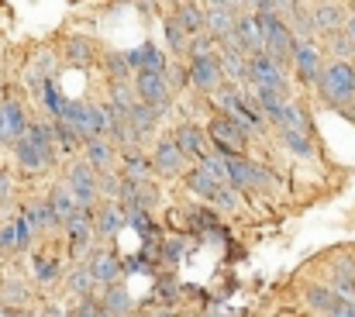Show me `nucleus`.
<instances>
[{"mask_svg": "<svg viewBox=\"0 0 355 317\" xmlns=\"http://www.w3.org/2000/svg\"><path fill=\"white\" fill-rule=\"evenodd\" d=\"M321 94L324 101L335 107H345L355 101V66L352 62H331L328 69H321Z\"/></svg>", "mask_w": 355, "mask_h": 317, "instance_id": "obj_1", "label": "nucleus"}, {"mask_svg": "<svg viewBox=\"0 0 355 317\" xmlns=\"http://www.w3.org/2000/svg\"><path fill=\"white\" fill-rule=\"evenodd\" d=\"M255 21H259V31H262V52L272 62L283 66L290 59V52H293V31L276 14H255Z\"/></svg>", "mask_w": 355, "mask_h": 317, "instance_id": "obj_2", "label": "nucleus"}, {"mask_svg": "<svg viewBox=\"0 0 355 317\" xmlns=\"http://www.w3.org/2000/svg\"><path fill=\"white\" fill-rule=\"evenodd\" d=\"M221 159H225V169H228V183H232L235 190H269V187H272V173L259 169L255 162L241 159L238 152H228V155H221Z\"/></svg>", "mask_w": 355, "mask_h": 317, "instance_id": "obj_3", "label": "nucleus"}, {"mask_svg": "<svg viewBox=\"0 0 355 317\" xmlns=\"http://www.w3.org/2000/svg\"><path fill=\"white\" fill-rule=\"evenodd\" d=\"M69 194H73V200H76V207L83 214H90L94 207V200L101 197V187H97V173L87 166V162H73V169H69Z\"/></svg>", "mask_w": 355, "mask_h": 317, "instance_id": "obj_4", "label": "nucleus"}, {"mask_svg": "<svg viewBox=\"0 0 355 317\" xmlns=\"http://www.w3.org/2000/svg\"><path fill=\"white\" fill-rule=\"evenodd\" d=\"M290 59L297 62V76L304 83H318L321 80V52L311 38H293V52Z\"/></svg>", "mask_w": 355, "mask_h": 317, "instance_id": "obj_5", "label": "nucleus"}, {"mask_svg": "<svg viewBox=\"0 0 355 317\" xmlns=\"http://www.w3.org/2000/svg\"><path fill=\"white\" fill-rule=\"evenodd\" d=\"M248 76L259 83V90H276V94H286V80H283V66L272 62L266 52L262 55H252L248 59Z\"/></svg>", "mask_w": 355, "mask_h": 317, "instance_id": "obj_6", "label": "nucleus"}, {"mask_svg": "<svg viewBox=\"0 0 355 317\" xmlns=\"http://www.w3.org/2000/svg\"><path fill=\"white\" fill-rule=\"evenodd\" d=\"M28 135V117L17 101H0V145H17Z\"/></svg>", "mask_w": 355, "mask_h": 317, "instance_id": "obj_7", "label": "nucleus"}, {"mask_svg": "<svg viewBox=\"0 0 355 317\" xmlns=\"http://www.w3.org/2000/svg\"><path fill=\"white\" fill-rule=\"evenodd\" d=\"M87 273L94 276V283L114 286V283L121 280V273H124V266H121V259L114 255V252H111V248H97V252H90Z\"/></svg>", "mask_w": 355, "mask_h": 317, "instance_id": "obj_8", "label": "nucleus"}, {"mask_svg": "<svg viewBox=\"0 0 355 317\" xmlns=\"http://www.w3.org/2000/svg\"><path fill=\"white\" fill-rule=\"evenodd\" d=\"M135 90L141 97V104L152 107V110H166V101H169V87H166V76H155V73H138L135 80Z\"/></svg>", "mask_w": 355, "mask_h": 317, "instance_id": "obj_9", "label": "nucleus"}, {"mask_svg": "<svg viewBox=\"0 0 355 317\" xmlns=\"http://www.w3.org/2000/svg\"><path fill=\"white\" fill-rule=\"evenodd\" d=\"M235 3H211L204 7V28H211V38L214 42H225L232 31H235Z\"/></svg>", "mask_w": 355, "mask_h": 317, "instance_id": "obj_10", "label": "nucleus"}, {"mask_svg": "<svg viewBox=\"0 0 355 317\" xmlns=\"http://www.w3.org/2000/svg\"><path fill=\"white\" fill-rule=\"evenodd\" d=\"M66 234H69V255L73 259H83L90 252V241H94V224H90V214L76 211L66 221Z\"/></svg>", "mask_w": 355, "mask_h": 317, "instance_id": "obj_11", "label": "nucleus"}, {"mask_svg": "<svg viewBox=\"0 0 355 317\" xmlns=\"http://www.w3.org/2000/svg\"><path fill=\"white\" fill-rule=\"evenodd\" d=\"M221 55L214 52V55H200V59H193L190 62V80H193V87L197 90H218L221 87Z\"/></svg>", "mask_w": 355, "mask_h": 317, "instance_id": "obj_12", "label": "nucleus"}, {"mask_svg": "<svg viewBox=\"0 0 355 317\" xmlns=\"http://www.w3.org/2000/svg\"><path fill=\"white\" fill-rule=\"evenodd\" d=\"M14 155H17L21 169H28V173H42V169H49L55 148H45V145H38V142H31V138L24 135V138L14 145Z\"/></svg>", "mask_w": 355, "mask_h": 317, "instance_id": "obj_13", "label": "nucleus"}, {"mask_svg": "<svg viewBox=\"0 0 355 317\" xmlns=\"http://www.w3.org/2000/svg\"><path fill=\"white\" fill-rule=\"evenodd\" d=\"M211 138H214V145H225V148H245V128L232 121V117H225V114H218L214 121H211Z\"/></svg>", "mask_w": 355, "mask_h": 317, "instance_id": "obj_14", "label": "nucleus"}, {"mask_svg": "<svg viewBox=\"0 0 355 317\" xmlns=\"http://www.w3.org/2000/svg\"><path fill=\"white\" fill-rule=\"evenodd\" d=\"M311 21H314V31L338 35L345 28V7L342 3H318V7H311Z\"/></svg>", "mask_w": 355, "mask_h": 317, "instance_id": "obj_15", "label": "nucleus"}, {"mask_svg": "<svg viewBox=\"0 0 355 317\" xmlns=\"http://www.w3.org/2000/svg\"><path fill=\"white\" fill-rule=\"evenodd\" d=\"M114 159H118L114 142H107V138H90V142H87V166H90L94 173H107V169L114 166Z\"/></svg>", "mask_w": 355, "mask_h": 317, "instance_id": "obj_16", "label": "nucleus"}, {"mask_svg": "<svg viewBox=\"0 0 355 317\" xmlns=\"http://www.w3.org/2000/svg\"><path fill=\"white\" fill-rule=\"evenodd\" d=\"M152 169H159V173H166V176H176V173L183 169V155H180V148H176L173 138H162V142H159V148H155V155H152Z\"/></svg>", "mask_w": 355, "mask_h": 317, "instance_id": "obj_17", "label": "nucleus"}, {"mask_svg": "<svg viewBox=\"0 0 355 317\" xmlns=\"http://www.w3.org/2000/svg\"><path fill=\"white\" fill-rule=\"evenodd\" d=\"M173 142H176V148H180V155H183V159H204V138H200V131H197L193 124L176 128Z\"/></svg>", "mask_w": 355, "mask_h": 317, "instance_id": "obj_18", "label": "nucleus"}, {"mask_svg": "<svg viewBox=\"0 0 355 317\" xmlns=\"http://www.w3.org/2000/svg\"><path fill=\"white\" fill-rule=\"evenodd\" d=\"M304 300H307V307L311 311H318V314H331L335 311V304H338V293L331 290V286H321V283H314V286H307L304 290Z\"/></svg>", "mask_w": 355, "mask_h": 317, "instance_id": "obj_19", "label": "nucleus"}, {"mask_svg": "<svg viewBox=\"0 0 355 317\" xmlns=\"http://www.w3.org/2000/svg\"><path fill=\"white\" fill-rule=\"evenodd\" d=\"M176 24L187 31V38H190V35L197 38V35L204 31V7H200V3H180V7H176Z\"/></svg>", "mask_w": 355, "mask_h": 317, "instance_id": "obj_20", "label": "nucleus"}, {"mask_svg": "<svg viewBox=\"0 0 355 317\" xmlns=\"http://www.w3.org/2000/svg\"><path fill=\"white\" fill-rule=\"evenodd\" d=\"M286 97L283 94H276V90H259V107H262V114L276 124V128H283V114H286Z\"/></svg>", "mask_w": 355, "mask_h": 317, "instance_id": "obj_21", "label": "nucleus"}, {"mask_svg": "<svg viewBox=\"0 0 355 317\" xmlns=\"http://www.w3.org/2000/svg\"><path fill=\"white\" fill-rule=\"evenodd\" d=\"M49 207H52V214L59 217V224H66L73 214L80 211L76 200H73V194H69V187H55V190L49 194Z\"/></svg>", "mask_w": 355, "mask_h": 317, "instance_id": "obj_22", "label": "nucleus"}, {"mask_svg": "<svg viewBox=\"0 0 355 317\" xmlns=\"http://www.w3.org/2000/svg\"><path fill=\"white\" fill-rule=\"evenodd\" d=\"M107 314L114 317H124L128 311H131V293L121 286V283H114V286H104V304H101Z\"/></svg>", "mask_w": 355, "mask_h": 317, "instance_id": "obj_23", "label": "nucleus"}, {"mask_svg": "<svg viewBox=\"0 0 355 317\" xmlns=\"http://www.w3.org/2000/svg\"><path fill=\"white\" fill-rule=\"evenodd\" d=\"M128 124H131V131L141 138V135H148V131L159 124V110H152V107H145V104H135L128 110Z\"/></svg>", "mask_w": 355, "mask_h": 317, "instance_id": "obj_24", "label": "nucleus"}, {"mask_svg": "<svg viewBox=\"0 0 355 317\" xmlns=\"http://www.w3.org/2000/svg\"><path fill=\"white\" fill-rule=\"evenodd\" d=\"M124 224H128V214L121 211L118 204H107L104 211L97 214V231H101L104 238H114Z\"/></svg>", "mask_w": 355, "mask_h": 317, "instance_id": "obj_25", "label": "nucleus"}, {"mask_svg": "<svg viewBox=\"0 0 355 317\" xmlns=\"http://www.w3.org/2000/svg\"><path fill=\"white\" fill-rule=\"evenodd\" d=\"M221 73H225V76H232L235 83L252 80V76H248V59H245L241 52H232V49H225V52H221Z\"/></svg>", "mask_w": 355, "mask_h": 317, "instance_id": "obj_26", "label": "nucleus"}, {"mask_svg": "<svg viewBox=\"0 0 355 317\" xmlns=\"http://www.w3.org/2000/svg\"><path fill=\"white\" fill-rule=\"evenodd\" d=\"M187 187H190V190H193L197 197H204V200H214V197H218V194L225 190V187H218V183H214V180H211L207 173H200V169L187 173Z\"/></svg>", "mask_w": 355, "mask_h": 317, "instance_id": "obj_27", "label": "nucleus"}, {"mask_svg": "<svg viewBox=\"0 0 355 317\" xmlns=\"http://www.w3.org/2000/svg\"><path fill=\"white\" fill-rule=\"evenodd\" d=\"M28 286L21 283V280H7L3 286H0V307H24L28 304Z\"/></svg>", "mask_w": 355, "mask_h": 317, "instance_id": "obj_28", "label": "nucleus"}, {"mask_svg": "<svg viewBox=\"0 0 355 317\" xmlns=\"http://www.w3.org/2000/svg\"><path fill=\"white\" fill-rule=\"evenodd\" d=\"M138 73H155V76H166V55L159 52V45L145 42L141 45V69Z\"/></svg>", "mask_w": 355, "mask_h": 317, "instance_id": "obj_29", "label": "nucleus"}, {"mask_svg": "<svg viewBox=\"0 0 355 317\" xmlns=\"http://www.w3.org/2000/svg\"><path fill=\"white\" fill-rule=\"evenodd\" d=\"M24 217H28L31 231H45V228H55V224H59V217L52 214V207H49V204H35V207H28V211H24Z\"/></svg>", "mask_w": 355, "mask_h": 317, "instance_id": "obj_30", "label": "nucleus"}, {"mask_svg": "<svg viewBox=\"0 0 355 317\" xmlns=\"http://www.w3.org/2000/svg\"><path fill=\"white\" fill-rule=\"evenodd\" d=\"M66 59H69L73 66H90V62H94V45H90L87 38H69Z\"/></svg>", "mask_w": 355, "mask_h": 317, "instance_id": "obj_31", "label": "nucleus"}, {"mask_svg": "<svg viewBox=\"0 0 355 317\" xmlns=\"http://www.w3.org/2000/svg\"><path fill=\"white\" fill-rule=\"evenodd\" d=\"M69 290H73L80 300H90V297H94V276L87 273V266H76V269L69 273Z\"/></svg>", "mask_w": 355, "mask_h": 317, "instance_id": "obj_32", "label": "nucleus"}, {"mask_svg": "<svg viewBox=\"0 0 355 317\" xmlns=\"http://www.w3.org/2000/svg\"><path fill=\"white\" fill-rule=\"evenodd\" d=\"M290 14H293V28H297V35H293V38H311V31H314L311 10H307L304 3H290Z\"/></svg>", "mask_w": 355, "mask_h": 317, "instance_id": "obj_33", "label": "nucleus"}, {"mask_svg": "<svg viewBox=\"0 0 355 317\" xmlns=\"http://www.w3.org/2000/svg\"><path fill=\"white\" fill-rule=\"evenodd\" d=\"M200 173H207L218 187H225L228 183V169H225V159H218V155H204L200 159V166H197Z\"/></svg>", "mask_w": 355, "mask_h": 317, "instance_id": "obj_34", "label": "nucleus"}, {"mask_svg": "<svg viewBox=\"0 0 355 317\" xmlns=\"http://www.w3.org/2000/svg\"><path fill=\"white\" fill-rule=\"evenodd\" d=\"M124 166H128V180H145L148 169H152V162H148L141 152H128V155H124Z\"/></svg>", "mask_w": 355, "mask_h": 317, "instance_id": "obj_35", "label": "nucleus"}, {"mask_svg": "<svg viewBox=\"0 0 355 317\" xmlns=\"http://www.w3.org/2000/svg\"><path fill=\"white\" fill-rule=\"evenodd\" d=\"M283 142L290 145V152H297V155H304V159H311V155H314L311 138H307V135H300V131H283Z\"/></svg>", "mask_w": 355, "mask_h": 317, "instance_id": "obj_36", "label": "nucleus"}, {"mask_svg": "<svg viewBox=\"0 0 355 317\" xmlns=\"http://www.w3.org/2000/svg\"><path fill=\"white\" fill-rule=\"evenodd\" d=\"M42 104L49 107L55 117H59V114H62V107H66V97L55 90V83H52V80H45V83H42Z\"/></svg>", "mask_w": 355, "mask_h": 317, "instance_id": "obj_37", "label": "nucleus"}, {"mask_svg": "<svg viewBox=\"0 0 355 317\" xmlns=\"http://www.w3.org/2000/svg\"><path fill=\"white\" fill-rule=\"evenodd\" d=\"M107 73H111L114 83H124V80L131 76V66H128L124 52H111V55H107Z\"/></svg>", "mask_w": 355, "mask_h": 317, "instance_id": "obj_38", "label": "nucleus"}, {"mask_svg": "<svg viewBox=\"0 0 355 317\" xmlns=\"http://www.w3.org/2000/svg\"><path fill=\"white\" fill-rule=\"evenodd\" d=\"M166 42L173 52H187V31L176 24V17H166Z\"/></svg>", "mask_w": 355, "mask_h": 317, "instance_id": "obj_39", "label": "nucleus"}, {"mask_svg": "<svg viewBox=\"0 0 355 317\" xmlns=\"http://www.w3.org/2000/svg\"><path fill=\"white\" fill-rule=\"evenodd\" d=\"M335 283L338 286H355V259H338L335 262Z\"/></svg>", "mask_w": 355, "mask_h": 317, "instance_id": "obj_40", "label": "nucleus"}, {"mask_svg": "<svg viewBox=\"0 0 355 317\" xmlns=\"http://www.w3.org/2000/svg\"><path fill=\"white\" fill-rule=\"evenodd\" d=\"M35 280H38V283L59 280V266H55L52 259H35Z\"/></svg>", "mask_w": 355, "mask_h": 317, "instance_id": "obj_41", "label": "nucleus"}, {"mask_svg": "<svg viewBox=\"0 0 355 317\" xmlns=\"http://www.w3.org/2000/svg\"><path fill=\"white\" fill-rule=\"evenodd\" d=\"M28 138L31 142H38V145H45V148H55V142H52V128L49 124H28Z\"/></svg>", "mask_w": 355, "mask_h": 317, "instance_id": "obj_42", "label": "nucleus"}, {"mask_svg": "<svg viewBox=\"0 0 355 317\" xmlns=\"http://www.w3.org/2000/svg\"><path fill=\"white\" fill-rule=\"evenodd\" d=\"M331 38V52L338 55V62H349V55H352V42L345 38V31H338V35H328Z\"/></svg>", "mask_w": 355, "mask_h": 317, "instance_id": "obj_43", "label": "nucleus"}, {"mask_svg": "<svg viewBox=\"0 0 355 317\" xmlns=\"http://www.w3.org/2000/svg\"><path fill=\"white\" fill-rule=\"evenodd\" d=\"M31 224H28V217L21 214V217H14V238H17V248H28L31 245Z\"/></svg>", "mask_w": 355, "mask_h": 317, "instance_id": "obj_44", "label": "nucleus"}, {"mask_svg": "<svg viewBox=\"0 0 355 317\" xmlns=\"http://www.w3.org/2000/svg\"><path fill=\"white\" fill-rule=\"evenodd\" d=\"M190 52H193V59H200V55H214V38H211V35H197V38L190 42Z\"/></svg>", "mask_w": 355, "mask_h": 317, "instance_id": "obj_45", "label": "nucleus"}, {"mask_svg": "<svg viewBox=\"0 0 355 317\" xmlns=\"http://www.w3.org/2000/svg\"><path fill=\"white\" fill-rule=\"evenodd\" d=\"M17 248V238H14V221H7L0 228V252H14Z\"/></svg>", "mask_w": 355, "mask_h": 317, "instance_id": "obj_46", "label": "nucleus"}, {"mask_svg": "<svg viewBox=\"0 0 355 317\" xmlns=\"http://www.w3.org/2000/svg\"><path fill=\"white\" fill-rule=\"evenodd\" d=\"M97 314H101V304H97L94 297H90V300H80L76 311H73V317H97Z\"/></svg>", "mask_w": 355, "mask_h": 317, "instance_id": "obj_47", "label": "nucleus"}, {"mask_svg": "<svg viewBox=\"0 0 355 317\" xmlns=\"http://www.w3.org/2000/svg\"><path fill=\"white\" fill-rule=\"evenodd\" d=\"M159 293H162V300H176V280L173 276H162L159 280Z\"/></svg>", "mask_w": 355, "mask_h": 317, "instance_id": "obj_48", "label": "nucleus"}, {"mask_svg": "<svg viewBox=\"0 0 355 317\" xmlns=\"http://www.w3.org/2000/svg\"><path fill=\"white\" fill-rule=\"evenodd\" d=\"M180 252H183V241H169V245L162 248V259H166V262L173 266V262L180 259Z\"/></svg>", "mask_w": 355, "mask_h": 317, "instance_id": "obj_49", "label": "nucleus"}, {"mask_svg": "<svg viewBox=\"0 0 355 317\" xmlns=\"http://www.w3.org/2000/svg\"><path fill=\"white\" fill-rule=\"evenodd\" d=\"M328 317H355V304L352 300H338V304H335V311H331Z\"/></svg>", "mask_w": 355, "mask_h": 317, "instance_id": "obj_50", "label": "nucleus"}, {"mask_svg": "<svg viewBox=\"0 0 355 317\" xmlns=\"http://www.w3.org/2000/svg\"><path fill=\"white\" fill-rule=\"evenodd\" d=\"M10 190H14V183H10V173H7V169H0V204L10 197Z\"/></svg>", "mask_w": 355, "mask_h": 317, "instance_id": "obj_51", "label": "nucleus"}, {"mask_svg": "<svg viewBox=\"0 0 355 317\" xmlns=\"http://www.w3.org/2000/svg\"><path fill=\"white\" fill-rule=\"evenodd\" d=\"M214 204H218V207H228V211H232V207H235V194H232V190H221V194L214 197Z\"/></svg>", "mask_w": 355, "mask_h": 317, "instance_id": "obj_52", "label": "nucleus"}, {"mask_svg": "<svg viewBox=\"0 0 355 317\" xmlns=\"http://www.w3.org/2000/svg\"><path fill=\"white\" fill-rule=\"evenodd\" d=\"M342 31H345V38L352 42V52H355V14L352 17H345V28H342Z\"/></svg>", "mask_w": 355, "mask_h": 317, "instance_id": "obj_53", "label": "nucleus"}, {"mask_svg": "<svg viewBox=\"0 0 355 317\" xmlns=\"http://www.w3.org/2000/svg\"><path fill=\"white\" fill-rule=\"evenodd\" d=\"M0 317H31L24 307H0Z\"/></svg>", "mask_w": 355, "mask_h": 317, "instance_id": "obj_54", "label": "nucleus"}, {"mask_svg": "<svg viewBox=\"0 0 355 317\" xmlns=\"http://www.w3.org/2000/svg\"><path fill=\"white\" fill-rule=\"evenodd\" d=\"M152 317H176V314H173V311H155Z\"/></svg>", "mask_w": 355, "mask_h": 317, "instance_id": "obj_55", "label": "nucleus"}, {"mask_svg": "<svg viewBox=\"0 0 355 317\" xmlns=\"http://www.w3.org/2000/svg\"><path fill=\"white\" fill-rule=\"evenodd\" d=\"M97 317H114V314H107V311H104V307H101V314H97Z\"/></svg>", "mask_w": 355, "mask_h": 317, "instance_id": "obj_56", "label": "nucleus"}, {"mask_svg": "<svg viewBox=\"0 0 355 317\" xmlns=\"http://www.w3.org/2000/svg\"><path fill=\"white\" fill-rule=\"evenodd\" d=\"M0 94H3V83H0Z\"/></svg>", "mask_w": 355, "mask_h": 317, "instance_id": "obj_57", "label": "nucleus"}]
</instances>
